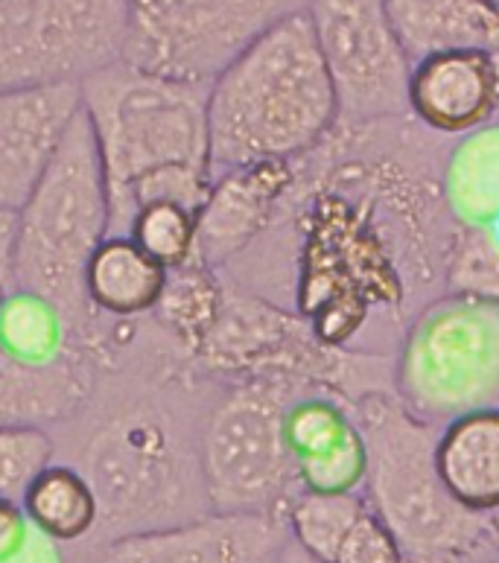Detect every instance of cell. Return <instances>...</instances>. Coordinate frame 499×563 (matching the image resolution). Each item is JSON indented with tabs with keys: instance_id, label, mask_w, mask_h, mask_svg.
Returning <instances> with one entry per match:
<instances>
[{
	"instance_id": "obj_3",
	"label": "cell",
	"mask_w": 499,
	"mask_h": 563,
	"mask_svg": "<svg viewBox=\"0 0 499 563\" xmlns=\"http://www.w3.org/2000/svg\"><path fill=\"white\" fill-rule=\"evenodd\" d=\"M109 187L100 146L85 109L70 123L56 158L18 211L12 292L47 303L70 336L93 342L100 312L85 292L91 254L109 240Z\"/></svg>"
},
{
	"instance_id": "obj_1",
	"label": "cell",
	"mask_w": 499,
	"mask_h": 563,
	"mask_svg": "<svg viewBox=\"0 0 499 563\" xmlns=\"http://www.w3.org/2000/svg\"><path fill=\"white\" fill-rule=\"evenodd\" d=\"M79 85L109 187V236H129L132 219L149 202L202 211L213 185L208 164L211 85L153 74L123 59L93 70Z\"/></svg>"
},
{
	"instance_id": "obj_26",
	"label": "cell",
	"mask_w": 499,
	"mask_h": 563,
	"mask_svg": "<svg viewBox=\"0 0 499 563\" xmlns=\"http://www.w3.org/2000/svg\"><path fill=\"white\" fill-rule=\"evenodd\" d=\"M365 476H368V450L359 427L331 453L298 462L301 488L310 494H363Z\"/></svg>"
},
{
	"instance_id": "obj_22",
	"label": "cell",
	"mask_w": 499,
	"mask_h": 563,
	"mask_svg": "<svg viewBox=\"0 0 499 563\" xmlns=\"http://www.w3.org/2000/svg\"><path fill=\"white\" fill-rule=\"evenodd\" d=\"M368 511L365 494H301L289 503L287 520L289 538L304 549L307 555L324 563L336 561L339 547L345 543L347 531Z\"/></svg>"
},
{
	"instance_id": "obj_11",
	"label": "cell",
	"mask_w": 499,
	"mask_h": 563,
	"mask_svg": "<svg viewBox=\"0 0 499 563\" xmlns=\"http://www.w3.org/2000/svg\"><path fill=\"white\" fill-rule=\"evenodd\" d=\"M289 529L280 514H204L114 538L97 563H275Z\"/></svg>"
},
{
	"instance_id": "obj_16",
	"label": "cell",
	"mask_w": 499,
	"mask_h": 563,
	"mask_svg": "<svg viewBox=\"0 0 499 563\" xmlns=\"http://www.w3.org/2000/svg\"><path fill=\"white\" fill-rule=\"evenodd\" d=\"M386 12L412 65L453 51L499 53V9L488 0H386Z\"/></svg>"
},
{
	"instance_id": "obj_23",
	"label": "cell",
	"mask_w": 499,
	"mask_h": 563,
	"mask_svg": "<svg viewBox=\"0 0 499 563\" xmlns=\"http://www.w3.org/2000/svg\"><path fill=\"white\" fill-rule=\"evenodd\" d=\"M354 429V406L331 391L298 397L284 415V438L296 464L336 450Z\"/></svg>"
},
{
	"instance_id": "obj_10",
	"label": "cell",
	"mask_w": 499,
	"mask_h": 563,
	"mask_svg": "<svg viewBox=\"0 0 499 563\" xmlns=\"http://www.w3.org/2000/svg\"><path fill=\"white\" fill-rule=\"evenodd\" d=\"M307 12L336 88L339 123L409 118L415 65L395 35L386 0H310Z\"/></svg>"
},
{
	"instance_id": "obj_34",
	"label": "cell",
	"mask_w": 499,
	"mask_h": 563,
	"mask_svg": "<svg viewBox=\"0 0 499 563\" xmlns=\"http://www.w3.org/2000/svg\"><path fill=\"white\" fill-rule=\"evenodd\" d=\"M9 295H12V292H9L7 286L0 284V307H3V303H7V298H9Z\"/></svg>"
},
{
	"instance_id": "obj_5",
	"label": "cell",
	"mask_w": 499,
	"mask_h": 563,
	"mask_svg": "<svg viewBox=\"0 0 499 563\" xmlns=\"http://www.w3.org/2000/svg\"><path fill=\"white\" fill-rule=\"evenodd\" d=\"M85 479L97 490L100 520L123 526V534L211 514L199 467V423L181 429L155 404L129 409L93 438Z\"/></svg>"
},
{
	"instance_id": "obj_35",
	"label": "cell",
	"mask_w": 499,
	"mask_h": 563,
	"mask_svg": "<svg viewBox=\"0 0 499 563\" xmlns=\"http://www.w3.org/2000/svg\"><path fill=\"white\" fill-rule=\"evenodd\" d=\"M491 522H494V534H497V538H499V511L491 514Z\"/></svg>"
},
{
	"instance_id": "obj_2",
	"label": "cell",
	"mask_w": 499,
	"mask_h": 563,
	"mask_svg": "<svg viewBox=\"0 0 499 563\" xmlns=\"http://www.w3.org/2000/svg\"><path fill=\"white\" fill-rule=\"evenodd\" d=\"M336 123V88L304 9L257 35L208 88L211 178L304 158Z\"/></svg>"
},
{
	"instance_id": "obj_18",
	"label": "cell",
	"mask_w": 499,
	"mask_h": 563,
	"mask_svg": "<svg viewBox=\"0 0 499 563\" xmlns=\"http://www.w3.org/2000/svg\"><path fill=\"white\" fill-rule=\"evenodd\" d=\"M167 275L162 263H155L132 236H109L91 254L85 292L100 316L135 319L153 312L155 303L162 301Z\"/></svg>"
},
{
	"instance_id": "obj_28",
	"label": "cell",
	"mask_w": 499,
	"mask_h": 563,
	"mask_svg": "<svg viewBox=\"0 0 499 563\" xmlns=\"http://www.w3.org/2000/svg\"><path fill=\"white\" fill-rule=\"evenodd\" d=\"M333 563H407L400 552L398 540L389 531V526L372 511L356 520V526L347 531L345 543L339 547L336 561Z\"/></svg>"
},
{
	"instance_id": "obj_31",
	"label": "cell",
	"mask_w": 499,
	"mask_h": 563,
	"mask_svg": "<svg viewBox=\"0 0 499 563\" xmlns=\"http://www.w3.org/2000/svg\"><path fill=\"white\" fill-rule=\"evenodd\" d=\"M275 563H324V561H319V558H313V555H307L304 549L298 547L296 540L289 538L287 547L280 549V555L275 558Z\"/></svg>"
},
{
	"instance_id": "obj_9",
	"label": "cell",
	"mask_w": 499,
	"mask_h": 563,
	"mask_svg": "<svg viewBox=\"0 0 499 563\" xmlns=\"http://www.w3.org/2000/svg\"><path fill=\"white\" fill-rule=\"evenodd\" d=\"M129 0H0V91L82 82L123 59Z\"/></svg>"
},
{
	"instance_id": "obj_27",
	"label": "cell",
	"mask_w": 499,
	"mask_h": 563,
	"mask_svg": "<svg viewBox=\"0 0 499 563\" xmlns=\"http://www.w3.org/2000/svg\"><path fill=\"white\" fill-rule=\"evenodd\" d=\"M53 462V441L44 429H0V499H15Z\"/></svg>"
},
{
	"instance_id": "obj_17",
	"label": "cell",
	"mask_w": 499,
	"mask_h": 563,
	"mask_svg": "<svg viewBox=\"0 0 499 563\" xmlns=\"http://www.w3.org/2000/svg\"><path fill=\"white\" fill-rule=\"evenodd\" d=\"M441 482L474 514L499 511V406L458 415L435 438Z\"/></svg>"
},
{
	"instance_id": "obj_19",
	"label": "cell",
	"mask_w": 499,
	"mask_h": 563,
	"mask_svg": "<svg viewBox=\"0 0 499 563\" xmlns=\"http://www.w3.org/2000/svg\"><path fill=\"white\" fill-rule=\"evenodd\" d=\"M441 194L456 225L488 228L499 219V120L450 146Z\"/></svg>"
},
{
	"instance_id": "obj_25",
	"label": "cell",
	"mask_w": 499,
	"mask_h": 563,
	"mask_svg": "<svg viewBox=\"0 0 499 563\" xmlns=\"http://www.w3.org/2000/svg\"><path fill=\"white\" fill-rule=\"evenodd\" d=\"M129 236L164 269L193 263L196 213L176 202H149L132 219Z\"/></svg>"
},
{
	"instance_id": "obj_33",
	"label": "cell",
	"mask_w": 499,
	"mask_h": 563,
	"mask_svg": "<svg viewBox=\"0 0 499 563\" xmlns=\"http://www.w3.org/2000/svg\"><path fill=\"white\" fill-rule=\"evenodd\" d=\"M488 231H491V236H494V243L499 245V219H494L491 225H488Z\"/></svg>"
},
{
	"instance_id": "obj_7",
	"label": "cell",
	"mask_w": 499,
	"mask_h": 563,
	"mask_svg": "<svg viewBox=\"0 0 499 563\" xmlns=\"http://www.w3.org/2000/svg\"><path fill=\"white\" fill-rule=\"evenodd\" d=\"M395 395L430 427L499 406V303L444 292L415 312L395 356Z\"/></svg>"
},
{
	"instance_id": "obj_20",
	"label": "cell",
	"mask_w": 499,
	"mask_h": 563,
	"mask_svg": "<svg viewBox=\"0 0 499 563\" xmlns=\"http://www.w3.org/2000/svg\"><path fill=\"white\" fill-rule=\"evenodd\" d=\"M26 522L59 543H77L88 538L100 522V499L85 473L68 464H51L35 476L21 496Z\"/></svg>"
},
{
	"instance_id": "obj_13",
	"label": "cell",
	"mask_w": 499,
	"mask_h": 563,
	"mask_svg": "<svg viewBox=\"0 0 499 563\" xmlns=\"http://www.w3.org/2000/svg\"><path fill=\"white\" fill-rule=\"evenodd\" d=\"M79 111V82L0 91V208H24Z\"/></svg>"
},
{
	"instance_id": "obj_14",
	"label": "cell",
	"mask_w": 499,
	"mask_h": 563,
	"mask_svg": "<svg viewBox=\"0 0 499 563\" xmlns=\"http://www.w3.org/2000/svg\"><path fill=\"white\" fill-rule=\"evenodd\" d=\"M409 114L435 135H467L499 114V53L453 51L415 62Z\"/></svg>"
},
{
	"instance_id": "obj_36",
	"label": "cell",
	"mask_w": 499,
	"mask_h": 563,
	"mask_svg": "<svg viewBox=\"0 0 499 563\" xmlns=\"http://www.w3.org/2000/svg\"><path fill=\"white\" fill-rule=\"evenodd\" d=\"M488 3H494V7H497V9H499V0H488Z\"/></svg>"
},
{
	"instance_id": "obj_32",
	"label": "cell",
	"mask_w": 499,
	"mask_h": 563,
	"mask_svg": "<svg viewBox=\"0 0 499 563\" xmlns=\"http://www.w3.org/2000/svg\"><path fill=\"white\" fill-rule=\"evenodd\" d=\"M470 563H499V555H476Z\"/></svg>"
},
{
	"instance_id": "obj_29",
	"label": "cell",
	"mask_w": 499,
	"mask_h": 563,
	"mask_svg": "<svg viewBox=\"0 0 499 563\" xmlns=\"http://www.w3.org/2000/svg\"><path fill=\"white\" fill-rule=\"evenodd\" d=\"M26 514L15 499H0V563L15 558L24 547Z\"/></svg>"
},
{
	"instance_id": "obj_21",
	"label": "cell",
	"mask_w": 499,
	"mask_h": 563,
	"mask_svg": "<svg viewBox=\"0 0 499 563\" xmlns=\"http://www.w3.org/2000/svg\"><path fill=\"white\" fill-rule=\"evenodd\" d=\"M222 292H225L222 275L202 263L193 261L169 269L167 286H164L162 301L155 303L153 316L158 328L173 339V345L185 353V360L193 362L196 351L202 347L220 319Z\"/></svg>"
},
{
	"instance_id": "obj_30",
	"label": "cell",
	"mask_w": 499,
	"mask_h": 563,
	"mask_svg": "<svg viewBox=\"0 0 499 563\" xmlns=\"http://www.w3.org/2000/svg\"><path fill=\"white\" fill-rule=\"evenodd\" d=\"M18 211L0 208V284L12 292V263H15Z\"/></svg>"
},
{
	"instance_id": "obj_12",
	"label": "cell",
	"mask_w": 499,
	"mask_h": 563,
	"mask_svg": "<svg viewBox=\"0 0 499 563\" xmlns=\"http://www.w3.org/2000/svg\"><path fill=\"white\" fill-rule=\"evenodd\" d=\"M296 185V161H263L213 178L202 211L196 213L193 261L229 269L278 222Z\"/></svg>"
},
{
	"instance_id": "obj_4",
	"label": "cell",
	"mask_w": 499,
	"mask_h": 563,
	"mask_svg": "<svg viewBox=\"0 0 499 563\" xmlns=\"http://www.w3.org/2000/svg\"><path fill=\"white\" fill-rule=\"evenodd\" d=\"M368 450L365 499L398 540L407 563H470L494 538L485 514L467 511L441 482L435 435L395 391H374L354 406Z\"/></svg>"
},
{
	"instance_id": "obj_24",
	"label": "cell",
	"mask_w": 499,
	"mask_h": 563,
	"mask_svg": "<svg viewBox=\"0 0 499 563\" xmlns=\"http://www.w3.org/2000/svg\"><path fill=\"white\" fill-rule=\"evenodd\" d=\"M444 289L499 303V245L488 228H456L444 263Z\"/></svg>"
},
{
	"instance_id": "obj_15",
	"label": "cell",
	"mask_w": 499,
	"mask_h": 563,
	"mask_svg": "<svg viewBox=\"0 0 499 563\" xmlns=\"http://www.w3.org/2000/svg\"><path fill=\"white\" fill-rule=\"evenodd\" d=\"M88 368L77 356L24 360L0 347V429L59 423L88 404Z\"/></svg>"
},
{
	"instance_id": "obj_6",
	"label": "cell",
	"mask_w": 499,
	"mask_h": 563,
	"mask_svg": "<svg viewBox=\"0 0 499 563\" xmlns=\"http://www.w3.org/2000/svg\"><path fill=\"white\" fill-rule=\"evenodd\" d=\"M322 388L298 383H231L199 421V467L217 514H287L301 494L298 464L284 438V415Z\"/></svg>"
},
{
	"instance_id": "obj_8",
	"label": "cell",
	"mask_w": 499,
	"mask_h": 563,
	"mask_svg": "<svg viewBox=\"0 0 499 563\" xmlns=\"http://www.w3.org/2000/svg\"><path fill=\"white\" fill-rule=\"evenodd\" d=\"M310 0H129L123 62L211 85L248 44Z\"/></svg>"
}]
</instances>
